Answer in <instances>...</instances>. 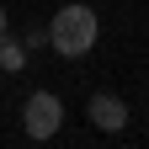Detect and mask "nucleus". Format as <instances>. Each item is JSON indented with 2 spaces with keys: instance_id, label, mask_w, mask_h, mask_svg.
Returning a JSON list of instances; mask_svg holds the SVG:
<instances>
[{
  "instance_id": "obj_3",
  "label": "nucleus",
  "mask_w": 149,
  "mask_h": 149,
  "mask_svg": "<svg viewBox=\"0 0 149 149\" xmlns=\"http://www.w3.org/2000/svg\"><path fill=\"white\" fill-rule=\"evenodd\" d=\"M85 112H91V128H101V133H123L128 128V101L112 96V91H96Z\"/></svg>"
},
{
  "instance_id": "obj_1",
  "label": "nucleus",
  "mask_w": 149,
  "mask_h": 149,
  "mask_svg": "<svg viewBox=\"0 0 149 149\" xmlns=\"http://www.w3.org/2000/svg\"><path fill=\"white\" fill-rule=\"evenodd\" d=\"M96 37H101V22H96V11L91 6H59L53 11V22H48V48L53 53H64V59H85L91 48H96Z\"/></svg>"
},
{
  "instance_id": "obj_2",
  "label": "nucleus",
  "mask_w": 149,
  "mask_h": 149,
  "mask_svg": "<svg viewBox=\"0 0 149 149\" xmlns=\"http://www.w3.org/2000/svg\"><path fill=\"white\" fill-rule=\"evenodd\" d=\"M22 128H27V139H53L64 128V101L53 96V91H32L27 96V107H22Z\"/></svg>"
},
{
  "instance_id": "obj_5",
  "label": "nucleus",
  "mask_w": 149,
  "mask_h": 149,
  "mask_svg": "<svg viewBox=\"0 0 149 149\" xmlns=\"http://www.w3.org/2000/svg\"><path fill=\"white\" fill-rule=\"evenodd\" d=\"M0 32H6V6H0Z\"/></svg>"
},
{
  "instance_id": "obj_4",
  "label": "nucleus",
  "mask_w": 149,
  "mask_h": 149,
  "mask_svg": "<svg viewBox=\"0 0 149 149\" xmlns=\"http://www.w3.org/2000/svg\"><path fill=\"white\" fill-rule=\"evenodd\" d=\"M27 69V43L11 37V27L0 32V74H22Z\"/></svg>"
}]
</instances>
